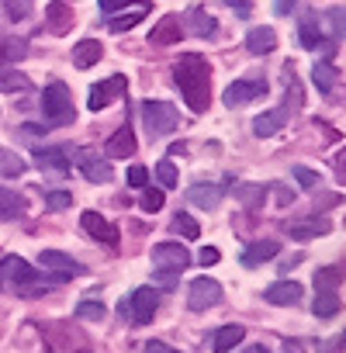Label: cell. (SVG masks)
<instances>
[{
  "instance_id": "obj_1",
  "label": "cell",
  "mask_w": 346,
  "mask_h": 353,
  "mask_svg": "<svg viewBox=\"0 0 346 353\" xmlns=\"http://www.w3.org/2000/svg\"><path fill=\"white\" fill-rule=\"evenodd\" d=\"M173 83L181 87V94H184V101L194 114L208 111V104H212V66H208L205 56H198V52L181 56L173 63Z\"/></svg>"
},
{
  "instance_id": "obj_2",
  "label": "cell",
  "mask_w": 346,
  "mask_h": 353,
  "mask_svg": "<svg viewBox=\"0 0 346 353\" xmlns=\"http://www.w3.org/2000/svg\"><path fill=\"white\" fill-rule=\"evenodd\" d=\"M42 111H45L49 125H70V121L77 118L70 87H66V83H59V80H56V83H49V87L42 90Z\"/></svg>"
},
{
  "instance_id": "obj_3",
  "label": "cell",
  "mask_w": 346,
  "mask_h": 353,
  "mask_svg": "<svg viewBox=\"0 0 346 353\" xmlns=\"http://www.w3.org/2000/svg\"><path fill=\"white\" fill-rule=\"evenodd\" d=\"M142 121H145V132L152 139H163V135H170L173 128H177L181 114L170 101H152L149 97V101H142Z\"/></svg>"
},
{
  "instance_id": "obj_4",
  "label": "cell",
  "mask_w": 346,
  "mask_h": 353,
  "mask_svg": "<svg viewBox=\"0 0 346 353\" xmlns=\"http://www.w3.org/2000/svg\"><path fill=\"white\" fill-rule=\"evenodd\" d=\"M156 305H159V298H156L152 288H135L132 298L121 301V315H128L135 325H149L152 315H156Z\"/></svg>"
},
{
  "instance_id": "obj_5",
  "label": "cell",
  "mask_w": 346,
  "mask_h": 353,
  "mask_svg": "<svg viewBox=\"0 0 346 353\" xmlns=\"http://www.w3.org/2000/svg\"><path fill=\"white\" fill-rule=\"evenodd\" d=\"M187 267H191V253L181 243H159V246H152V270H173V274H181Z\"/></svg>"
},
{
  "instance_id": "obj_6",
  "label": "cell",
  "mask_w": 346,
  "mask_h": 353,
  "mask_svg": "<svg viewBox=\"0 0 346 353\" xmlns=\"http://www.w3.org/2000/svg\"><path fill=\"white\" fill-rule=\"evenodd\" d=\"M267 94V80L263 77H250V80H236V83H229L225 87V108H243V104H250V101H260Z\"/></svg>"
},
{
  "instance_id": "obj_7",
  "label": "cell",
  "mask_w": 346,
  "mask_h": 353,
  "mask_svg": "<svg viewBox=\"0 0 346 353\" xmlns=\"http://www.w3.org/2000/svg\"><path fill=\"white\" fill-rule=\"evenodd\" d=\"M298 42H301V49H308V52H315L318 46H325V52L336 49V42H329V39L322 35V18H318L315 11H305V14H301V21H298Z\"/></svg>"
},
{
  "instance_id": "obj_8",
  "label": "cell",
  "mask_w": 346,
  "mask_h": 353,
  "mask_svg": "<svg viewBox=\"0 0 346 353\" xmlns=\"http://www.w3.org/2000/svg\"><path fill=\"white\" fill-rule=\"evenodd\" d=\"M222 301V284L215 277H194L191 281V294H187V308L191 312H205L212 305Z\"/></svg>"
},
{
  "instance_id": "obj_9",
  "label": "cell",
  "mask_w": 346,
  "mask_h": 353,
  "mask_svg": "<svg viewBox=\"0 0 346 353\" xmlns=\"http://www.w3.org/2000/svg\"><path fill=\"white\" fill-rule=\"evenodd\" d=\"M125 90H128V80H125L121 73H114V77H108V80L94 83V90H90V101H87V108H90V111H101V108L114 104L118 97H125Z\"/></svg>"
},
{
  "instance_id": "obj_10",
  "label": "cell",
  "mask_w": 346,
  "mask_h": 353,
  "mask_svg": "<svg viewBox=\"0 0 346 353\" xmlns=\"http://www.w3.org/2000/svg\"><path fill=\"white\" fill-rule=\"evenodd\" d=\"M184 35H187V32H184L181 14H166V18H159V21L152 25V32H149V46H177Z\"/></svg>"
},
{
  "instance_id": "obj_11",
  "label": "cell",
  "mask_w": 346,
  "mask_h": 353,
  "mask_svg": "<svg viewBox=\"0 0 346 353\" xmlns=\"http://www.w3.org/2000/svg\"><path fill=\"white\" fill-rule=\"evenodd\" d=\"M80 225H83V232L90 236V239H97V243H104V246H118V229L104 219V215H97V212H83L80 215Z\"/></svg>"
},
{
  "instance_id": "obj_12",
  "label": "cell",
  "mask_w": 346,
  "mask_h": 353,
  "mask_svg": "<svg viewBox=\"0 0 346 353\" xmlns=\"http://www.w3.org/2000/svg\"><path fill=\"white\" fill-rule=\"evenodd\" d=\"M35 166L49 173H70V145H42L35 149Z\"/></svg>"
},
{
  "instance_id": "obj_13",
  "label": "cell",
  "mask_w": 346,
  "mask_h": 353,
  "mask_svg": "<svg viewBox=\"0 0 346 353\" xmlns=\"http://www.w3.org/2000/svg\"><path fill=\"white\" fill-rule=\"evenodd\" d=\"M0 281L18 284V288H28L32 281H39V274H35L21 256H4V260H0Z\"/></svg>"
},
{
  "instance_id": "obj_14",
  "label": "cell",
  "mask_w": 346,
  "mask_h": 353,
  "mask_svg": "<svg viewBox=\"0 0 346 353\" xmlns=\"http://www.w3.org/2000/svg\"><path fill=\"white\" fill-rule=\"evenodd\" d=\"M39 267H42V270H52V274H59V277H66V281H70V274H83V263H77L73 256H66V253H59V250L39 253Z\"/></svg>"
},
{
  "instance_id": "obj_15",
  "label": "cell",
  "mask_w": 346,
  "mask_h": 353,
  "mask_svg": "<svg viewBox=\"0 0 346 353\" xmlns=\"http://www.w3.org/2000/svg\"><path fill=\"white\" fill-rule=\"evenodd\" d=\"M222 198H225V188L222 184H191L187 188V201L198 205V208H205V212H215L222 205Z\"/></svg>"
},
{
  "instance_id": "obj_16",
  "label": "cell",
  "mask_w": 346,
  "mask_h": 353,
  "mask_svg": "<svg viewBox=\"0 0 346 353\" xmlns=\"http://www.w3.org/2000/svg\"><path fill=\"white\" fill-rule=\"evenodd\" d=\"M181 21H184V32H191V35H198V39H212V35L218 32V21H215L205 8H191L187 18H181Z\"/></svg>"
},
{
  "instance_id": "obj_17",
  "label": "cell",
  "mask_w": 346,
  "mask_h": 353,
  "mask_svg": "<svg viewBox=\"0 0 346 353\" xmlns=\"http://www.w3.org/2000/svg\"><path fill=\"white\" fill-rule=\"evenodd\" d=\"M284 125H287V108H274V111H263V114L253 118V135H256V139H270V135H277Z\"/></svg>"
},
{
  "instance_id": "obj_18",
  "label": "cell",
  "mask_w": 346,
  "mask_h": 353,
  "mask_svg": "<svg viewBox=\"0 0 346 353\" xmlns=\"http://www.w3.org/2000/svg\"><path fill=\"white\" fill-rule=\"evenodd\" d=\"M332 225L325 222V219H305V222H284V232L291 236V239H298V243H308V239H318V236H325Z\"/></svg>"
},
{
  "instance_id": "obj_19",
  "label": "cell",
  "mask_w": 346,
  "mask_h": 353,
  "mask_svg": "<svg viewBox=\"0 0 346 353\" xmlns=\"http://www.w3.org/2000/svg\"><path fill=\"white\" fill-rule=\"evenodd\" d=\"M277 253H281V243L277 239H260V243H250L239 260H243V267H260V263L274 260Z\"/></svg>"
},
{
  "instance_id": "obj_20",
  "label": "cell",
  "mask_w": 346,
  "mask_h": 353,
  "mask_svg": "<svg viewBox=\"0 0 346 353\" xmlns=\"http://www.w3.org/2000/svg\"><path fill=\"white\" fill-rule=\"evenodd\" d=\"M246 49H250L253 56H267V52H274V49H277V32H274L270 25L250 28V32H246Z\"/></svg>"
},
{
  "instance_id": "obj_21",
  "label": "cell",
  "mask_w": 346,
  "mask_h": 353,
  "mask_svg": "<svg viewBox=\"0 0 346 353\" xmlns=\"http://www.w3.org/2000/svg\"><path fill=\"white\" fill-rule=\"evenodd\" d=\"M45 25H49L52 35H70V28H73V11L63 4V0H52V4L45 8Z\"/></svg>"
},
{
  "instance_id": "obj_22",
  "label": "cell",
  "mask_w": 346,
  "mask_h": 353,
  "mask_svg": "<svg viewBox=\"0 0 346 353\" xmlns=\"http://www.w3.org/2000/svg\"><path fill=\"white\" fill-rule=\"evenodd\" d=\"M263 298L270 305H294V301H301V284L298 281H274L263 291Z\"/></svg>"
},
{
  "instance_id": "obj_23",
  "label": "cell",
  "mask_w": 346,
  "mask_h": 353,
  "mask_svg": "<svg viewBox=\"0 0 346 353\" xmlns=\"http://www.w3.org/2000/svg\"><path fill=\"white\" fill-rule=\"evenodd\" d=\"M104 152L111 156V159H125V156H135V132L125 125V128H118L111 139H108V145H104Z\"/></svg>"
},
{
  "instance_id": "obj_24",
  "label": "cell",
  "mask_w": 346,
  "mask_h": 353,
  "mask_svg": "<svg viewBox=\"0 0 346 353\" xmlns=\"http://www.w3.org/2000/svg\"><path fill=\"white\" fill-rule=\"evenodd\" d=\"M80 170H83V176L90 184H111V176H114L111 163L97 159V156H80Z\"/></svg>"
},
{
  "instance_id": "obj_25",
  "label": "cell",
  "mask_w": 346,
  "mask_h": 353,
  "mask_svg": "<svg viewBox=\"0 0 346 353\" xmlns=\"http://www.w3.org/2000/svg\"><path fill=\"white\" fill-rule=\"evenodd\" d=\"M101 56H104V46H101L97 39H83V42L73 46V66H77V70H90Z\"/></svg>"
},
{
  "instance_id": "obj_26",
  "label": "cell",
  "mask_w": 346,
  "mask_h": 353,
  "mask_svg": "<svg viewBox=\"0 0 346 353\" xmlns=\"http://www.w3.org/2000/svg\"><path fill=\"white\" fill-rule=\"evenodd\" d=\"M312 83L318 87V94H332V87L339 83L336 66H332V63H325V59H318V63L312 66Z\"/></svg>"
},
{
  "instance_id": "obj_27",
  "label": "cell",
  "mask_w": 346,
  "mask_h": 353,
  "mask_svg": "<svg viewBox=\"0 0 346 353\" xmlns=\"http://www.w3.org/2000/svg\"><path fill=\"white\" fill-rule=\"evenodd\" d=\"M267 191H270L267 184H239V188H236V198H239V205H243V208L256 212V208H263Z\"/></svg>"
},
{
  "instance_id": "obj_28",
  "label": "cell",
  "mask_w": 346,
  "mask_h": 353,
  "mask_svg": "<svg viewBox=\"0 0 346 353\" xmlns=\"http://www.w3.org/2000/svg\"><path fill=\"white\" fill-rule=\"evenodd\" d=\"M0 90L4 94H21V90H32V80L25 73H18L14 66H0Z\"/></svg>"
},
{
  "instance_id": "obj_29",
  "label": "cell",
  "mask_w": 346,
  "mask_h": 353,
  "mask_svg": "<svg viewBox=\"0 0 346 353\" xmlns=\"http://www.w3.org/2000/svg\"><path fill=\"white\" fill-rule=\"evenodd\" d=\"M25 56H28V42L25 39H0V66H14Z\"/></svg>"
},
{
  "instance_id": "obj_30",
  "label": "cell",
  "mask_w": 346,
  "mask_h": 353,
  "mask_svg": "<svg viewBox=\"0 0 346 353\" xmlns=\"http://www.w3.org/2000/svg\"><path fill=\"white\" fill-rule=\"evenodd\" d=\"M21 212H25V198L14 194V191H8V188H0V222H11Z\"/></svg>"
},
{
  "instance_id": "obj_31",
  "label": "cell",
  "mask_w": 346,
  "mask_h": 353,
  "mask_svg": "<svg viewBox=\"0 0 346 353\" xmlns=\"http://www.w3.org/2000/svg\"><path fill=\"white\" fill-rule=\"evenodd\" d=\"M145 14H149V4H135V11H121L118 18H111L108 28H111V32H128V28H135Z\"/></svg>"
},
{
  "instance_id": "obj_32",
  "label": "cell",
  "mask_w": 346,
  "mask_h": 353,
  "mask_svg": "<svg viewBox=\"0 0 346 353\" xmlns=\"http://www.w3.org/2000/svg\"><path fill=\"white\" fill-rule=\"evenodd\" d=\"M243 336H246L243 325H222V329L215 332V353H229L232 346L243 343Z\"/></svg>"
},
{
  "instance_id": "obj_33",
  "label": "cell",
  "mask_w": 346,
  "mask_h": 353,
  "mask_svg": "<svg viewBox=\"0 0 346 353\" xmlns=\"http://www.w3.org/2000/svg\"><path fill=\"white\" fill-rule=\"evenodd\" d=\"M339 308H343V305H339V294H336V291H315V305H312V312H315L318 319H332Z\"/></svg>"
},
{
  "instance_id": "obj_34",
  "label": "cell",
  "mask_w": 346,
  "mask_h": 353,
  "mask_svg": "<svg viewBox=\"0 0 346 353\" xmlns=\"http://www.w3.org/2000/svg\"><path fill=\"white\" fill-rule=\"evenodd\" d=\"M343 277H346L343 267H322V270L315 274V291H336Z\"/></svg>"
},
{
  "instance_id": "obj_35",
  "label": "cell",
  "mask_w": 346,
  "mask_h": 353,
  "mask_svg": "<svg viewBox=\"0 0 346 353\" xmlns=\"http://www.w3.org/2000/svg\"><path fill=\"white\" fill-rule=\"evenodd\" d=\"M322 21L329 25V42H336V39L346 35V8H329Z\"/></svg>"
},
{
  "instance_id": "obj_36",
  "label": "cell",
  "mask_w": 346,
  "mask_h": 353,
  "mask_svg": "<svg viewBox=\"0 0 346 353\" xmlns=\"http://www.w3.org/2000/svg\"><path fill=\"white\" fill-rule=\"evenodd\" d=\"M170 229L177 232V236H184V239H198V236H201V225H198L191 215H184V212H177V215H173Z\"/></svg>"
},
{
  "instance_id": "obj_37",
  "label": "cell",
  "mask_w": 346,
  "mask_h": 353,
  "mask_svg": "<svg viewBox=\"0 0 346 353\" xmlns=\"http://www.w3.org/2000/svg\"><path fill=\"white\" fill-rule=\"evenodd\" d=\"M25 173V159L14 156L11 149H0V176H21Z\"/></svg>"
},
{
  "instance_id": "obj_38",
  "label": "cell",
  "mask_w": 346,
  "mask_h": 353,
  "mask_svg": "<svg viewBox=\"0 0 346 353\" xmlns=\"http://www.w3.org/2000/svg\"><path fill=\"white\" fill-rule=\"evenodd\" d=\"M4 11H8L14 21H25V18H32L35 4H32V0H4Z\"/></svg>"
},
{
  "instance_id": "obj_39",
  "label": "cell",
  "mask_w": 346,
  "mask_h": 353,
  "mask_svg": "<svg viewBox=\"0 0 346 353\" xmlns=\"http://www.w3.org/2000/svg\"><path fill=\"white\" fill-rule=\"evenodd\" d=\"M156 176L163 188H177V166H173V159H159L156 163Z\"/></svg>"
},
{
  "instance_id": "obj_40",
  "label": "cell",
  "mask_w": 346,
  "mask_h": 353,
  "mask_svg": "<svg viewBox=\"0 0 346 353\" xmlns=\"http://www.w3.org/2000/svg\"><path fill=\"white\" fill-rule=\"evenodd\" d=\"M77 315H80V319H90V322H101V319H104V305L87 298V301L77 305Z\"/></svg>"
},
{
  "instance_id": "obj_41",
  "label": "cell",
  "mask_w": 346,
  "mask_h": 353,
  "mask_svg": "<svg viewBox=\"0 0 346 353\" xmlns=\"http://www.w3.org/2000/svg\"><path fill=\"white\" fill-rule=\"evenodd\" d=\"M294 181L305 188V191H315L322 181H318V173L315 170H308V166H294Z\"/></svg>"
},
{
  "instance_id": "obj_42",
  "label": "cell",
  "mask_w": 346,
  "mask_h": 353,
  "mask_svg": "<svg viewBox=\"0 0 346 353\" xmlns=\"http://www.w3.org/2000/svg\"><path fill=\"white\" fill-rule=\"evenodd\" d=\"M70 205H73L70 191H49V194H45V208H49V212H63V208H70Z\"/></svg>"
},
{
  "instance_id": "obj_43",
  "label": "cell",
  "mask_w": 346,
  "mask_h": 353,
  "mask_svg": "<svg viewBox=\"0 0 346 353\" xmlns=\"http://www.w3.org/2000/svg\"><path fill=\"white\" fill-rule=\"evenodd\" d=\"M163 191H156V188H142V208L145 212H159L163 208Z\"/></svg>"
},
{
  "instance_id": "obj_44",
  "label": "cell",
  "mask_w": 346,
  "mask_h": 353,
  "mask_svg": "<svg viewBox=\"0 0 346 353\" xmlns=\"http://www.w3.org/2000/svg\"><path fill=\"white\" fill-rule=\"evenodd\" d=\"M128 184H132V188H135V191H142V188H145V184H149V170H145V166H139V163H135V166H132V170H128Z\"/></svg>"
},
{
  "instance_id": "obj_45",
  "label": "cell",
  "mask_w": 346,
  "mask_h": 353,
  "mask_svg": "<svg viewBox=\"0 0 346 353\" xmlns=\"http://www.w3.org/2000/svg\"><path fill=\"white\" fill-rule=\"evenodd\" d=\"M128 4H145V0H101V11L104 14H114V11H125Z\"/></svg>"
},
{
  "instance_id": "obj_46",
  "label": "cell",
  "mask_w": 346,
  "mask_h": 353,
  "mask_svg": "<svg viewBox=\"0 0 346 353\" xmlns=\"http://www.w3.org/2000/svg\"><path fill=\"white\" fill-rule=\"evenodd\" d=\"M218 260H222V253H218L215 246H205V250L198 253V263H201V267H215Z\"/></svg>"
},
{
  "instance_id": "obj_47",
  "label": "cell",
  "mask_w": 346,
  "mask_h": 353,
  "mask_svg": "<svg viewBox=\"0 0 346 353\" xmlns=\"http://www.w3.org/2000/svg\"><path fill=\"white\" fill-rule=\"evenodd\" d=\"M332 166H336V181H339V184H346V149H339V152H336Z\"/></svg>"
},
{
  "instance_id": "obj_48",
  "label": "cell",
  "mask_w": 346,
  "mask_h": 353,
  "mask_svg": "<svg viewBox=\"0 0 346 353\" xmlns=\"http://www.w3.org/2000/svg\"><path fill=\"white\" fill-rule=\"evenodd\" d=\"M145 353H181V350H173V346H166V343H159V339H149V343H145Z\"/></svg>"
},
{
  "instance_id": "obj_49",
  "label": "cell",
  "mask_w": 346,
  "mask_h": 353,
  "mask_svg": "<svg viewBox=\"0 0 346 353\" xmlns=\"http://www.w3.org/2000/svg\"><path fill=\"white\" fill-rule=\"evenodd\" d=\"M156 274V281L163 284V288H173V284H177V274H173V270H152Z\"/></svg>"
},
{
  "instance_id": "obj_50",
  "label": "cell",
  "mask_w": 346,
  "mask_h": 353,
  "mask_svg": "<svg viewBox=\"0 0 346 353\" xmlns=\"http://www.w3.org/2000/svg\"><path fill=\"white\" fill-rule=\"evenodd\" d=\"M222 4H229L239 18H246V14H250V0H222Z\"/></svg>"
},
{
  "instance_id": "obj_51",
  "label": "cell",
  "mask_w": 346,
  "mask_h": 353,
  "mask_svg": "<svg viewBox=\"0 0 346 353\" xmlns=\"http://www.w3.org/2000/svg\"><path fill=\"white\" fill-rule=\"evenodd\" d=\"M294 8V0H277V14H287Z\"/></svg>"
},
{
  "instance_id": "obj_52",
  "label": "cell",
  "mask_w": 346,
  "mask_h": 353,
  "mask_svg": "<svg viewBox=\"0 0 346 353\" xmlns=\"http://www.w3.org/2000/svg\"><path fill=\"white\" fill-rule=\"evenodd\" d=\"M243 353H270V350H267V346H246Z\"/></svg>"
}]
</instances>
